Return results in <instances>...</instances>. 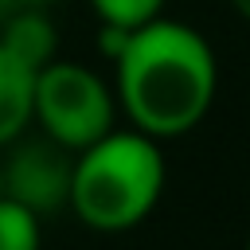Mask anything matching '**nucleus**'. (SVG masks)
<instances>
[{
    "label": "nucleus",
    "mask_w": 250,
    "mask_h": 250,
    "mask_svg": "<svg viewBox=\"0 0 250 250\" xmlns=\"http://www.w3.org/2000/svg\"><path fill=\"white\" fill-rule=\"evenodd\" d=\"M31 78L35 70L0 43V148L23 137V129L31 125Z\"/></svg>",
    "instance_id": "nucleus-6"
},
{
    "label": "nucleus",
    "mask_w": 250,
    "mask_h": 250,
    "mask_svg": "<svg viewBox=\"0 0 250 250\" xmlns=\"http://www.w3.org/2000/svg\"><path fill=\"white\" fill-rule=\"evenodd\" d=\"M219 90L211 43L180 20H148L113 59V94L129 125L164 141L195 129Z\"/></svg>",
    "instance_id": "nucleus-1"
},
{
    "label": "nucleus",
    "mask_w": 250,
    "mask_h": 250,
    "mask_svg": "<svg viewBox=\"0 0 250 250\" xmlns=\"http://www.w3.org/2000/svg\"><path fill=\"white\" fill-rule=\"evenodd\" d=\"M0 250H43V219L0 195Z\"/></svg>",
    "instance_id": "nucleus-7"
},
{
    "label": "nucleus",
    "mask_w": 250,
    "mask_h": 250,
    "mask_svg": "<svg viewBox=\"0 0 250 250\" xmlns=\"http://www.w3.org/2000/svg\"><path fill=\"white\" fill-rule=\"evenodd\" d=\"M31 121L43 137L78 152L117 125V94L98 70L55 55L31 78Z\"/></svg>",
    "instance_id": "nucleus-3"
},
{
    "label": "nucleus",
    "mask_w": 250,
    "mask_h": 250,
    "mask_svg": "<svg viewBox=\"0 0 250 250\" xmlns=\"http://www.w3.org/2000/svg\"><path fill=\"white\" fill-rule=\"evenodd\" d=\"M160 141L141 129H109L94 145L74 152L70 168V211L102 234H121L141 227L164 191Z\"/></svg>",
    "instance_id": "nucleus-2"
},
{
    "label": "nucleus",
    "mask_w": 250,
    "mask_h": 250,
    "mask_svg": "<svg viewBox=\"0 0 250 250\" xmlns=\"http://www.w3.org/2000/svg\"><path fill=\"white\" fill-rule=\"evenodd\" d=\"M246 250H250V238H246Z\"/></svg>",
    "instance_id": "nucleus-12"
},
{
    "label": "nucleus",
    "mask_w": 250,
    "mask_h": 250,
    "mask_svg": "<svg viewBox=\"0 0 250 250\" xmlns=\"http://www.w3.org/2000/svg\"><path fill=\"white\" fill-rule=\"evenodd\" d=\"M94 16L102 23H113V27H141L148 20H156L164 12V0H90Z\"/></svg>",
    "instance_id": "nucleus-8"
},
{
    "label": "nucleus",
    "mask_w": 250,
    "mask_h": 250,
    "mask_svg": "<svg viewBox=\"0 0 250 250\" xmlns=\"http://www.w3.org/2000/svg\"><path fill=\"white\" fill-rule=\"evenodd\" d=\"M4 148H8V156L0 160V176H4L8 199L23 203L39 219H47L70 203V168H74L70 148H62L51 137H39V141L16 137Z\"/></svg>",
    "instance_id": "nucleus-4"
},
{
    "label": "nucleus",
    "mask_w": 250,
    "mask_h": 250,
    "mask_svg": "<svg viewBox=\"0 0 250 250\" xmlns=\"http://www.w3.org/2000/svg\"><path fill=\"white\" fill-rule=\"evenodd\" d=\"M39 4H47V0H0V23H4V20H12L16 12H27V8H39Z\"/></svg>",
    "instance_id": "nucleus-9"
},
{
    "label": "nucleus",
    "mask_w": 250,
    "mask_h": 250,
    "mask_svg": "<svg viewBox=\"0 0 250 250\" xmlns=\"http://www.w3.org/2000/svg\"><path fill=\"white\" fill-rule=\"evenodd\" d=\"M0 43L31 70L47 66L55 55H59V35H55V23L47 16V8H27V12H16L12 20L0 23Z\"/></svg>",
    "instance_id": "nucleus-5"
},
{
    "label": "nucleus",
    "mask_w": 250,
    "mask_h": 250,
    "mask_svg": "<svg viewBox=\"0 0 250 250\" xmlns=\"http://www.w3.org/2000/svg\"><path fill=\"white\" fill-rule=\"evenodd\" d=\"M230 4H234V12H238L242 20H250V0H230Z\"/></svg>",
    "instance_id": "nucleus-10"
},
{
    "label": "nucleus",
    "mask_w": 250,
    "mask_h": 250,
    "mask_svg": "<svg viewBox=\"0 0 250 250\" xmlns=\"http://www.w3.org/2000/svg\"><path fill=\"white\" fill-rule=\"evenodd\" d=\"M0 195H4V176H0Z\"/></svg>",
    "instance_id": "nucleus-11"
}]
</instances>
